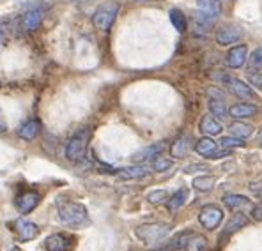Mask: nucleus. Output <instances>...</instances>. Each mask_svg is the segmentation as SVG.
Wrapping results in <instances>:
<instances>
[{"label": "nucleus", "instance_id": "0eeeda50", "mask_svg": "<svg viewBox=\"0 0 262 251\" xmlns=\"http://www.w3.org/2000/svg\"><path fill=\"white\" fill-rule=\"evenodd\" d=\"M13 230L16 232V237L20 242H29L34 241V239L39 235V226L36 225L34 221H29V219H16L13 223Z\"/></svg>", "mask_w": 262, "mask_h": 251}, {"label": "nucleus", "instance_id": "7c9ffc66", "mask_svg": "<svg viewBox=\"0 0 262 251\" xmlns=\"http://www.w3.org/2000/svg\"><path fill=\"white\" fill-rule=\"evenodd\" d=\"M220 145L225 149H232V147H245V142L237 136H223L220 138Z\"/></svg>", "mask_w": 262, "mask_h": 251}, {"label": "nucleus", "instance_id": "f3484780", "mask_svg": "<svg viewBox=\"0 0 262 251\" xmlns=\"http://www.w3.org/2000/svg\"><path fill=\"white\" fill-rule=\"evenodd\" d=\"M191 142H193V136H190V134H183L181 138H177L170 147L172 157H184L186 156L188 150L191 149Z\"/></svg>", "mask_w": 262, "mask_h": 251}, {"label": "nucleus", "instance_id": "2eb2a0df", "mask_svg": "<svg viewBox=\"0 0 262 251\" xmlns=\"http://www.w3.org/2000/svg\"><path fill=\"white\" fill-rule=\"evenodd\" d=\"M229 113H230V117L241 121V119H248V117H253V115L259 113V106L250 105V103H241V105H234L230 108Z\"/></svg>", "mask_w": 262, "mask_h": 251}, {"label": "nucleus", "instance_id": "7ed1b4c3", "mask_svg": "<svg viewBox=\"0 0 262 251\" xmlns=\"http://www.w3.org/2000/svg\"><path fill=\"white\" fill-rule=\"evenodd\" d=\"M119 14V2L115 0H106V2L99 4L98 9L92 14V23L98 30H103V32H108L114 25L115 18Z\"/></svg>", "mask_w": 262, "mask_h": 251}, {"label": "nucleus", "instance_id": "9b49d317", "mask_svg": "<svg viewBox=\"0 0 262 251\" xmlns=\"http://www.w3.org/2000/svg\"><path fill=\"white\" fill-rule=\"evenodd\" d=\"M41 131V122L37 121V119H29V121H25L23 124L18 127V136L21 138V140L25 142H32L34 138L39 134Z\"/></svg>", "mask_w": 262, "mask_h": 251}, {"label": "nucleus", "instance_id": "f257e3e1", "mask_svg": "<svg viewBox=\"0 0 262 251\" xmlns=\"http://www.w3.org/2000/svg\"><path fill=\"white\" fill-rule=\"evenodd\" d=\"M59 211V218L66 226H71V229H78L83 226L89 221V211L83 203L80 202H71V200H64L59 202L57 206Z\"/></svg>", "mask_w": 262, "mask_h": 251}, {"label": "nucleus", "instance_id": "f704fd0d", "mask_svg": "<svg viewBox=\"0 0 262 251\" xmlns=\"http://www.w3.org/2000/svg\"><path fill=\"white\" fill-rule=\"evenodd\" d=\"M252 218L255 221H262V202L252 207Z\"/></svg>", "mask_w": 262, "mask_h": 251}, {"label": "nucleus", "instance_id": "e433bc0d", "mask_svg": "<svg viewBox=\"0 0 262 251\" xmlns=\"http://www.w3.org/2000/svg\"><path fill=\"white\" fill-rule=\"evenodd\" d=\"M257 142H259V145H262V127L259 129V136H257Z\"/></svg>", "mask_w": 262, "mask_h": 251}, {"label": "nucleus", "instance_id": "58836bf2", "mask_svg": "<svg viewBox=\"0 0 262 251\" xmlns=\"http://www.w3.org/2000/svg\"><path fill=\"white\" fill-rule=\"evenodd\" d=\"M4 36V25H0V37Z\"/></svg>", "mask_w": 262, "mask_h": 251}, {"label": "nucleus", "instance_id": "72a5a7b5", "mask_svg": "<svg viewBox=\"0 0 262 251\" xmlns=\"http://www.w3.org/2000/svg\"><path fill=\"white\" fill-rule=\"evenodd\" d=\"M207 168L206 165H190V167H186L184 168V172L186 173H195V172H207Z\"/></svg>", "mask_w": 262, "mask_h": 251}, {"label": "nucleus", "instance_id": "ddd939ff", "mask_svg": "<svg viewBox=\"0 0 262 251\" xmlns=\"http://www.w3.org/2000/svg\"><path fill=\"white\" fill-rule=\"evenodd\" d=\"M161 152H163V144H152V145H147V147H144V149L137 150V152L131 156V161H133V163H144V161H147V159L158 157Z\"/></svg>", "mask_w": 262, "mask_h": 251}, {"label": "nucleus", "instance_id": "4c0bfd02", "mask_svg": "<svg viewBox=\"0 0 262 251\" xmlns=\"http://www.w3.org/2000/svg\"><path fill=\"white\" fill-rule=\"evenodd\" d=\"M9 251H21L20 248H18V246H13V248H11Z\"/></svg>", "mask_w": 262, "mask_h": 251}, {"label": "nucleus", "instance_id": "5701e85b", "mask_svg": "<svg viewBox=\"0 0 262 251\" xmlns=\"http://www.w3.org/2000/svg\"><path fill=\"white\" fill-rule=\"evenodd\" d=\"M149 173V170L145 167H128V168H122L119 170V177L124 180H131V179H142Z\"/></svg>", "mask_w": 262, "mask_h": 251}, {"label": "nucleus", "instance_id": "aec40b11", "mask_svg": "<svg viewBox=\"0 0 262 251\" xmlns=\"http://www.w3.org/2000/svg\"><path fill=\"white\" fill-rule=\"evenodd\" d=\"M222 202H223V206L229 207L230 211H239L241 207L250 206V200L246 198V196L236 195V193H227V195H223Z\"/></svg>", "mask_w": 262, "mask_h": 251}, {"label": "nucleus", "instance_id": "4be33fe9", "mask_svg": "<svg viewBox=\"0 0 262 251\" xmlns=\"http://www.w3.org/2000/svg\"><path fill=\"white\" fill-rule=\"evenodd\" d=\"M168 16H170V21L172 25H174V29L177 30V32L184 34L188 30V20L186 16H184V13L181 9H170V13H168Z\"/></svg>", "mask_w": 262, "mask_h": 251}, {"label": "nucleus", "instance_id": "393cba45", "mask_svg": "<svg viewBox=\"0 0 262 251\" xmlns=\"http://www.w3.org/2000/svg\"><path fill=\"white\" fill-rule=\"evenodd\" d=\"M207 108H209V111L214 115V117H220V119L229 117V108L225 106V103H223L222 99H214V98L209 99Z\"/></svg>", "mask_w": 262, "mask_h": 251}, {"label": "nucleus", "instance_id": "a211bd4d", "mask_svg": "<svg viewBox=\"0 0 262 251\" xmlns=\"http://www.w3.org/2000/svg\"><path fill=\"white\" fill-rule=\"evenodd\" d=\"M246 223H248V219L245 218V214H241V212H236V214L232 216V219H230V221L225 225V229H223L222 235H220V239H227L229 235H232L234 232L245 229Z\"/></svg>", "mask_w": 262, "mask_h": 251}, {"label": "nucleus", "instance_id": "bb28decb", "mask_svg": "<svg viewBox=\"0 0 262 251\" xmlns=\"http://www.w3.org/2000/svg\"><path fill=\"white\" fill-rule=\"evenodd\" d=\"M184 249L186 251H207V241L202 237V235L193 234Z\"/></svg>", "mask_w": 262, "mask_h": 251}, {"label": "nucleus", "instance_id": "423d86ee", "mask_svg": "<svg viewBox=\"0 0 262 251\" xmlns=\"http://www.w3.org/2000/svg\"><path fill=\"white\" fill-rule=\"evenodd\" d=\"M225 87H229V90L234 96H237L239 99H246V101H259V96L253 90L252 87H248V83H245L239 78H234V76H227Z\"/></svg>", "mask_w": 262, "mask_h": 251}, {"label": "nucleus", "instance_id": "ea45409f", "mask_svg": "<svg viewBox=\"0 0 262 251\" xmlns=\"http://www.w3.org/2000/svg\"><path fill=\"white\" fill-rule=\"evenodd\" d=\"M257 196H259V198H260V202H262V189H260V191H257Z\"/></svg>", "mask_w": 262, "mask_h": 251}, {"label": "nucleus", "instance_id": "cd10ccee", "mask_svg": "<svg viewBox=\"0 0 262 251\" xmlns=\"http://www.w3.org/2000/svg\"><path fill=\"white\" fill-rule=\"evenodd\" d=\"M230 133H232V136H237V138H250L253 133L252 126H246L243 124V122H234L232 126H230Z\"/></svg>", "mask_w": 262, "mask_h": 251}, {"label": "nucleus", "instance_id": "4468645a", "mask_svg": "<svg viewBox=\"0 0 262 251\" xmlns=\"http://www.w3.org/2000/svg\"><path fill=\"white\" fill-rule=\"evenodd\" d=\"M43 11L41 9H30L27 11L25 14L21 16L20 20V25L23 30H27V32H30V30H36L37 27L41 25V21H43Z\"/></svg>", "mask_w": 262, "mask_h": 251}, {"label": "nucleus", "instance_id": "412c9836", "mask_svg": "<svg viewBox=\"0 0 262 251\" xmlns=\"http://www.w3.org/2000/svg\"><path fill=\"white\" fill-rule=\"evenodd\" d=\"M186 200H188V189H186V188L177 189V191L174 193V195H172L170 198L167 200L168 211H170V212L179 211L181 207H183L184 203H186Z\"/></svg>", "mask_w": 262, "mask_h": 251}, {"label": "nucleus", "instance_id": "6e6552de", "mask_svg": "<svg viewBox=\"0 0 262 251\" xmlns=\"http://www.w3.org/2000/svg\"><path fill=\"white\" fill-rule=\"evenodd\" d=\"M39 202H41V195L37 191H25L14 198V206H16V209L20 211L21 214L32 212L39 206Z\"/></svg>", "mask_w": 262, "mask_h": 251}, {"label": "nucleus", "instance_id": "39448f33", "mask_svg": "<svg viewBox=\"0 0 262 251\" xmlns=\"http://www.w3.org/2000/svg\"><path fill=\"white\" fill-rule=\"evenodd\" d=\"M199 221L200 225L206 230H214L220 226V223L223 221V211L220 209V206H214V203H207L200 209L199 214Z\"/></svg>", "mask_w": 262, "mask_h": 251}, {"label": "nucleus", "instance_id": "9d476101", "mask_svg": "<svg viewBox=\"0 0 262 251\" xmlns=\"http://www.w3.org/2000/svg\"><path fill=\"white\" fill-rule=\"evenodd\" d=\"M216 39L220 44L227 46V44H234V42L243 39V30L236 25H225L218 30Z\"/></svg>", "mask_w": 262, "mask_h": 251}, {"label": "nucleus", "instance_id": "a878e982", "mask_svg": "<svg viewBox=\"0 0 262 251\" xmlns=\"http://www.w3.org/2000/svg\"><path fill=\"white\" fill-rule=\"evenodd\" d=\"M214 182H216V179L213 175H202L193 179V188L196 191H211L214 188Z\"/></svg>", "mask_w": 262, "mask_h": 251}, {"label": "nucleus", "instance_id": "20e7f679", "mask_svg": "<svg viewBox=\"0 0 262 251\" xmlns=\"http://www.w3.org/2000/svg\"><path fill=\"white\" fill-rule=\"evenodd\" d=\"M170 225L167 223H147V225H142L135 230L137 237L140 239L144 244L147 246H152V244H158V242L165 241L170 234Z\"/></svg>", "mask_w": 262, "mask_h": 251}, {"label": "nucleus", "instance_id": "2f4dec72", "mask_svg": "<svg viewBox=\"0 0 262 251\" xmlns=\"http://www.w3.org/2000/svg\"><path fill=\"white\" fill-rule=\"evenodd\" d=\"M170 167H172V161L165 159V157H160V156H158L152 163V168L156 170V172H165V170H168Z\"/></svg>", "mask_w": 262, "mask_h": 251}, {"label": "nucleus", "instance_id": "1a4fd4ad", "mask_svg": "<svg viewBox=\"0 0 262 251\" xmlns=\"http://www.w3.org/2000/svg\"><path fill=\"white\" fill-rule=\"evenodd\" d=\"M75 242L69 235L66 234H52L45 239L46 251H71Z\"/></svg>", "mask_w": 262, "mask_h": 251}, {"label": "nucleus", "instance_id": "c85d7f7f", "mask_svg": "<svg viewBox=\"0 0 262 251\" xmlns=\"http://www.w3.org/2000/svg\"><path fill=\"white\" fill-rule=\"evenodd\" d=\"M147 200L154 206H160V203H165L168 200V193L165 189H156V191H151L147 195Z\"/></svg>", "mask_w": 262, "mask_h": 251}, {"label": "nucleus", "instance_id": "f8f14e48", "mask_svg": "<svg viewBox=\"0 0 262 251\" xmlns=\"http://www.w3.org/2000/svg\"><path fill=\"white\" fill-rule=\"evenodd\" d=\"M246 55H248V48L246 44H237L227 53V65L232 69H239L246 62Z\"/></svg>", "mask_w": 262, "mask_h": 251}, {"label": "nucleus", "instance_id": "473e14b6", "mask_svg": "<svg viewBox=\"0 0 262 251\" xmlns=\"http://www.w3.org/2000/svg\"><path fill=\"white\" fill-rule=\"evenodd\" d=\"M250 65L252 67H262V46L252 52V55H250Z\"/></svg>", "mask_w": 262, "mask_h": 251}, {"label": "nucleus", "instance_id": "c9c22d12", "mask_svg": "<svg viewBox=\"0 0 262 251\" xmlns=\"http://www.w3.org/2000/svg\"><path fill=\"white\" fill-rule=\"evenodd\" d=\"M6 131H7V121H6V117H4L2 108H0V133H6Z\"/></svg>", "mask_w": 262, "mask_h": 251}, {"label": "nucleus", "instance_id": "6ab92c4d", "mask_svg": "<svg viewBox=\"0 0 262 251\" xmlns=\"http://www.w3.org/2000/svg\"><path fill=\"white\" fill-rule=\"evenodd\" d=\"M199 129H200V133L207 134V136H213V134H220V131H222L223 127L214 117H211V115H204L199 122Z\"/></svg>", "mask_w": 262, "mask_h": 251}, {"label": "nucleus", "instance_id": "dca6fc26", "mask_svg": "<svg viewBox=\"0 0 262 251\" xmlns=\"http://www.w3.org/2000/svg\"><path fill=\"white\" fill-rule=\"evenodd\" d=\"M191 235H193V232L191 230H186V232H181V234H177L172 241H168L167 244L163 246V248L156 249V251H176V249H184L188 244V241L191 239Z\"/></svg>", "mask_w": 262, "mask_h": 251}, {"label": "nucleus", "instance_id": "b1692460", "mask_svg": "<svg viewBox=\"0 0 262 251\" xmlns=\"http://www.w3.org/2000/svg\"><path fill=\"white\" fill-rule=\"evenodd\" d=\"M195 150H196V154H200V156H204V157H209L211 154L216 150V142L214 140H211V138H202V140H199L196 142V145H195Z\"/></svg>", "mask_w": 262, "mask_h": 251}, {"label": "nucleus", "instance_id": "f03ea898", "mask_svg": "<svg viewBox=\"0 0 262 251\" xmlns=\"http://www.w3.org/2000/svg\"><path fill=\"white\" fill-rule=\"evenodd\" d=\"M91 129L89 127H82L80 131H76L66 144V157L69 161H82L87 154L89 142H91Z\"/></svg>", "mask_w": 262, "mask_h": 251}, {"label": "nucleus", "instance_id": "c756f323", "mask_svg": "<svg viewBox=\"0 0 262 251\" xmlns=\"http://www.w3.org/2000/svg\"><path fill=\"white\" fill-rule=\"evenodd\" d=\"M246 78H248V82L252 83V87L259 88L262 90V73L260 71H255V69H248V73H246Z\"/></svg>", "mask_w": 262, "mask_h": 251}]
</instances>
